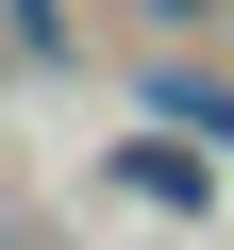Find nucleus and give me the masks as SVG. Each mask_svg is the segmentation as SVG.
Listing matches in <instances>:
<instances>
[{
	"mask_svg": "<svg viewBox=\"0 0 234 250\" xmlns=\"http://www.w3.org/2000/svg\"><path fill=\"white\" fill-rule=\"evenodd\" d=\"M0 17H17V50H67V17H50V0H0Z\"/></svg>",
	"mask_w": 234,
	"mask_h": 250,
	"instance_id": "1",
	"label": "nucleus"
}]
</instances>
